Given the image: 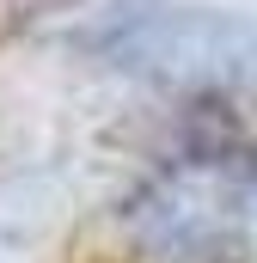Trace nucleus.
I'll list each match as a JSON object with an SVG mask.
<instances>
[{
  "mask_svg": "<svg viewBox=\"0 0 257 263\" xmlns=\"http://www.w3.org/2000/svg\"><path fill=\"white\" fill-rule=\"evenodd\" d=\"M135 239L153 263H251L257 257V159L202 147L184 153L135 202Z\"/></svg>",
  "mask_w": 257,
  "mask_h": 263,
  "instance_id": "obj_1",
  "label": "nucleus"
}]
</instances>
